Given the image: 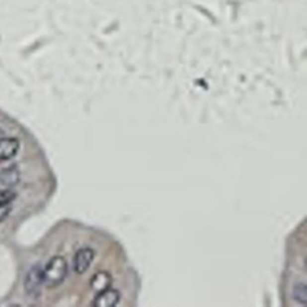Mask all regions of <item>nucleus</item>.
I'll use <instances>...</instances> for the list:
<instances>
[{
    "label": "nucleus",
    "mask_w": 307,
    "mask_h": 307,
    "mask_svg": "<svg viewBox=\"0 0 307 307\" xmlns=\"http://www.w3.org/2000/svg\"><path fill=\"white\" fill-rule=\"evenodd\" d=\"M120 301V294L115 290L108 288L96 294L94 298L93 306L96 307H114Z\"/></svg>",
    "instance_id": "4"
},
{
    "label": "nucleus",
    "mask_w": 307,
    "mask_h": 307,
    "mask_svg": "<svg viewBox=\"0 0 307 307\" xmlns=\"http://www.w3.org/2000/svg\"><path fill=\"white\" fill-rule=\"evenodd\" d=\"M112 277L106 271L96 272L90 280V288L95 293H100L104 290L110 288Z\"/></svg>",
    "instance_id": "6"
},
{
    "label": "nucleus",
    "mask_w": 307,
    "mask_h": 307,
    "mask_svg": "<svg viewBox=\"0 0 307 307\" xmlns=\"http://www.w3.org/2000/svg\"><path fill=\"white\" fill-rule=\"evenodd\" d=\"M20 181V172L15 166H9L0 171V184L6 187H12Z\"/></svg>",
    "instance_id": "7"
},
{
    "label": "nucleus",
    "mask_w": 307,
    "mask_h": 307,
    "mask_svg": "<svg viewBox=\"0 0 307 307\" xmlns=\"http://www.w3.org/2000/svg\"><path fill=\"white\" fill-rule=\"evenodd\" d=\"M67 274L66 259L61 256L53 257L43 269L44 287L50 289L57 288L66 279Z\"/></svg>",
    "instance_id": "1"
},
{
    "label": "nucleus",
    "mask_w": 307,
    "mask_h": 307,
    "mask_svg": "<svg viewBox=\"0 0 307 307\" xmlns=\"http://www.w3.org/2000/svg\"><path fill=\"white\" fill-rule=\"evenodd\" d=\"M293 296L297 302L302 304L305 306L307 304V287H306V284H297L294 288Z\"/></svg>",
    "instance_id": "8"
},
{
    "label": "nucleus",
    "mask_w": 307,
    "mask_h": 307,
    "mask_svg": "<svg viewBox=\"0 0 307 307\" xmlns=\"http://www.w3.org/2000/svg\"><path fill=\"white\" fill-rule=\"evenodd\" d=\"M16 198V194L11 189L0 190V206L11 204Z\"/></svg>",
    "instance_id": "9"
},
{
    "label": "nucleus",
    "mask_w": 307,
    "mask_h": 307,
    "mask_svg": "<svg viewBox=\"0 0 307 307\" xmlns=\"http://www.w3.org/2000/svg\"><path fill=\"white\" fill-rule=\"evenodd\" d=\"M24 287L27 296L32 298H38L42 293L43 285V268L41 265H34L24 278Z\"/></svg>",
    "instance_id": "2"
},
{
    "label": "nucleus",
    "mask_w": 307,
    "mask_h": 307,
    "mask_svg": "<svg viewBox=\"0 0 307 307\" xmlns=\"http://www.w3.org/2000/svg\"><path fill=\"white\" fill-rule=\"evenodd\" d=\"M19 141L14 137L0 139V161L14 158L19 151Z\"/></svg>",
    "instance_id": "5"
},
{
    "label": "nucleus",
    "mask_w": 307,
    "mask_h": 307,
    "mask_svg": "<svg viewBox=\"0 0 307 307\" xmlns=\"http://www.w3.org/2000/svg\"><path fill=\"white\" fill-rule=\"evenodd\" d=\"M12 210V207H11V204H7V205H3V206H0V223L4 221L5 218L7 216H9L10 213Z\"/></svg>",
    "instance_id": "10"
},
{
    "label": "nucleus",
    "mask_w": 307,
    "mask_h": 307,
    "mask_svg": "<svg viewBox=\"0 0 307 307\" xmlns=\"http://www.w3.org/2000/svg\"><path fill=\"white\" fill-rule=\"evenodd\" d=\"M95 259V251L91 248H82L77 250L73 259V269L77 274H84L90 268Z\"/></svg>",
    "instance_id": "3"
}]
</instances>
